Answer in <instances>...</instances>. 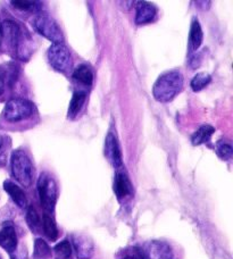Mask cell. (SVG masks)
Listing matches in <instances>:
<instances>
[{
  "label": "cell",
  "mask_w": 233,
  "mask_h": 259,
  "mask_svg": "<svg viewBox=\"0 0 233 259\" xmlns=\"http://www.w3.org/2000/svg\"><path fill=\"white\" fill-rule=\"evenodd\" d=\"M183 88V76L178 71L166 72L157 78L152 87V95L157 101L169 103L178 96Z\"/></svg>",
  "instance_id": "cell-1"
},
{
  "label": "cell",
  "mask_w": 233,
  "mask_h": 259,
  "mask_svg": "<svg viewBox=\"0 0 233 259\" xmlns=\"http://www.w3.org/2000/svg\"><path fill=\"white\" fill-rule=\"evenodd\" d=\"M12 174L23 187L29 188L33 180V165L30 157L21 149L14 150L11 157Z\"/></svg>",
  "instance_id": "cell-2"
},
{
  "label": "cell",
  "mask_w": 233,
  "mask_h": 259,
  "mask_svg": "<svg viewBox=\"0 0 233 259\" xmlns=\"http://www.w3.org/2000/svg\"><path fill=\"white\" fill-rule=\"evenodd\" d=\"M38 193L45 210L53 211L58 198V187L48 173H43L38 180Z\"/></svg>",
  "instance_id": "cell-3"
},
{
  "label": "cell",
  "mask_w": 233,
  "mask_h": 259,
  "mask_svg": "<svg viewBox=\"0 0 233 259\" xmlns=\"http://www.w3.org/2000/svg\"><path fill=\"white\" fill-rule=\"evenodd\" d=\"M34 110L32 101L23 98H13L5 106L4 116L8 122H18L30 117Z\"/></svg>",
  "instance_id": "cell-4"
},
{
  "label": "cell",
  "mask_w": 233,
  "mask_h": 259,
  "mask_svg": "<svg viewBox=\"0 0 233 259\" xmlns=\"http://www.w3.org/2000/svg\"><path fill=\"white\" fill-rule=\"evenodd\" d=\"M33 26L41 35H44L46 39L51 41L53 45L63 44L64 36L62 30L59 29L55 20H53L48 15H40L36 17L33 22Z\"/></svg>",
  "instance_id": "cell-5"
},
{
  "label": "cell",
  "mask_w": 233,
  "mask_h": 259,
  "mask_svg": "<svg viewBox=\"0 0 233 259\" xmlns=\"http://www.w3.org/2000/svg\"><path fill=\"white\" fill-rule=\"evenodd\" d=\"M48 61L59 72H67L72 65L69 50L63 44H54L48 50Z\"/></svg>",
  "instance_id": "cell-6"
},
{
  "label": "cell",
  "mask_w": 233,
  "mask_h": 259,
  "mask_svg": "<svg viewBox=\"0 0 233 259\" xmlns=\"http://www.w3.org/2000/svg\"><path fill=\"white\" fill-rule=\"evenodd\" d=\"M22 30L17 23L13 21H5L2 25V41L7 46L12 53L16 54L18 42H20Z\"/></svg>",
  "instance_id": "cell-7"
},
{
  "label": "cell",
  "mask_w": 233,
  "mask_h": 259,
  "mask_svg": "<svg viewBox=\"0 0 233 259\" xmlns=\"http://www.w3.org/2000/svg\"><path fill=\"white\" fill-rule=\"evenodd\" d=\"M141 259H173V251L169 244L162 241L149 242L140 253Z\"/></svg>",
  "instance_id": "cell-8"
},
{
  "label": "cell",
  "mask_w": 233,
  "mask_h": 259,
  "mask_svg": "<svg viewBox=\"0 0 233 259\" xmlns=\"http://www.w3.org/2000/svg\"><path fill=\"white\" fill-rule=\"evenodd\" d=\"M105 155L108 160L113 164L115 167H120L122 166V152H121V148L119 145V141L114 134L109 133L106 138L105 141Z\"/></svg>",
  "instance_id": "cell-9"
},
{
  "label": "cell",
  "mask_w": 233,
  "mask_h": 259,
  "mask_svg": "<svg viewBox=\"0 0 233 259\" xmlns=\"http://www.w3.org/2000/svg\"><path fill=\"white\" fill-rule=\"evenodd\" d=\"M0 247L8 252H14L17 247V235L12 223H5L0 229Z\"/></svg>",
  "instance_id": "cell-10"
},
{
  "label": "cell",
  "mask_w": 233,
  "mask_h": 259,
  "mask_svg": "<svg viewBox=\"0 0 233 259\" xmlns=\"http://www.w3.org/2000/svg\"><path fill=\"white\" fill-rule=\"evenodd\" d=\"M73 246L74 249H75L79 259H90V257L92 256L93 244L91 240L85 237V235H74Z\"/></svg>",
  "instance_id": "cell-11"
},
{
  "label": "cell",
  "mask_w": 233,
  "mask_h": 259,
  "mask_svg": "<svg viewBox=\"0 0 233 259\" xmlns=\"http://www.w3.org/2000/svg\"><path fill=\"white\" fill-rule=\"evenodd\" d=\"M157 14V9L153 5L149 3H140L137 7V14H136V23L139 25L147 24L150 23L153 18H155Z\"/></svg>",
  "instance_id": "cell-12"
},
{
  "label": "cell",
  "mask_w": 233,
  "mask_h": 259,
  "mask_svg": "<svg viewBox=\"0 0 233 259\" xmlns=\"http://www.w3.org/2000/svg\"><path fill=\"white\" fill-rule=\"evenodd\" d=\"M114 192L119 199L127 198L132 193V184L127 174L118 173L114 180Z\"/></svg>",
  "instance_id": "cell-13"
},
{
  "label": "cell",
  "mask_w": 233,
  "mask_h": 259,
  "mask_svg": "<svg viewBox=\"0 0 233 259\" xmlns=\"http://www.w3.org/2000/svg\"><path fill=\"white\" fill-rule=\"evenodd\" d=\"M18 68L17 65L13 62H8L0 65V80H2L5 85L13 87L14 83L16 82L18 76Z\"/></svg>",
  "instance_id": "cell-14"
},
{
  "label": "cell",
  "mask_w": 233,
  "mask_h": 259,
  "mask_svg": "<svg viewBox=\"0 0 233 259\" xmlns=\"http://www.w3.org/2000/svg\"><path fill=\"white\" fill-rule=\"evenodd\" d=\"M4 189H5V191H6L9 196H11L13 201L15 202L18 207H21V208L26 207L27 200H26L25 193L20 187L17 186V184H15L12 181H5Z\"/></svg>",
  "instance_id": "cell-15"
},
{
  "label": "cell",
  "mask_w": 233,
  "mask_h": 259,
  "mask_svg": "<svg viewBox=\"0 0 233 259\" xmlns=\"http://www.w3.org/2000/svg\"><path fill=\"white\" fill-rule=\"evenodd\" d=\"M204 34L202 26L198 21H193L191 23L190 33H189V48L190 50H197L203 44Z\"/></svg>",
  "instance_id": "cell-16"
},
{
  "label": "cell",
  "mask_w": 233,
  "mask_h": 259,
  "mask_svg": "<svg viewBox=\"0 0 233 259\" xmlns=\"http://www.w3.org/2000/svg\"><path fill=\"white\" fill-rule=\"evenodd\" d=\"M214 132H215V128H214L212 125L205 124V125L200 126L198 128V131H196L193 133L192 138H191V142H192L193 146L203 145V143L211 140Z\"/></svg>",
  "instance_id": "cell-17"
},
{
  "label": "cell",
  "mask_w": 233,
  "mask_h": 259,
  "mask_svg": "<svg viewBox=\"0 0 233 259\" xmlns=\"http://www.w3.org/2000/svg\"><path fill=\"white\" fill-rule=\"evenodd\" d=\"M86 98H87V94L85 91L74 92L71 99V103H69V107H68V117H74L79 112H80L83 104H85Z\"/></svg>",
  "instance_id": "cell-18"
},
{
  "label": "cell",
  "mask_w": 233,
  "mask_h": 259,
  "mask_svg": "<svg viewBox=\"0 0 233 259\" xmlns=\"http://www.w3.org/2000/svg\"><path fill=\"white\" fill-rule=\"evenodd\" d=\"M73 77L85 85H91L93 81L92 71L87 65H80V66L76 67L73 73Z\"/></svg>",
  "instance_id": "cell-19"
},
{
  "label": "cell",
  "mask_w": 233,
  "mask_h": 259,
  "mask_svg": "<svg viewBox=\"0 0 233 259\" xmlns=\"http://www.w3.org/2000/svg\"><path fill=\"white\" fill-rule=\"evenodd\" d=\"M41 224H43L45 234L51 240V241H55V240L58 238V229L57 225L55 223V221L53 220V217L49 216L48 214H45L43 223Z\"/></svg>",
  "instance_id": "cell-20"
},
{
  "label": "cell",
  "mask_w": 233,
  "mask_h": 259,
  "mask_svg": "<svg viewBox=\"0 0 233 259\" xmlns=\"http://www.w3.org/2000/svg\"><path fill=\"white\" fill-rule=\"evenodd\" d=\"M212 81V77L207 73H198L197 75H195L192 80H191V89L195 92H198L203 90L205 87H207Z\"/></svg>",
  "instance_id": "cell-21"
},
{
  "label": "cell",
  "mask_w": 233,
  "mask_h": 259,
  "mask_svg": "<svg viewBox=\"0 0 233 259\" xmlns=\"http://www.w3.org/2000/svg\"><path fill=\"white\" fill-rule=\"evenodd\" d=\"M26 222H27V225L30 226V229L32 231H34V232H36V231L40 229V226H41L40 216L33 206H30L29 208H27Z\"/></svg>",
  "instance_id": "cell-22"
},
{
  "label": "cell",
  "mask_w": 233,
  "mask_h": 259,
  "mask_svg": "<svg viewBox=\"0 0 233 259\" xmlns=\"http://www.w3.org/2000/svg\"><path fill=\"white\" fill-rule=\"evenodd\" d=\"M55 252L57 253L58 257L63 259H69L72 256V246L68 240H64V241L59 242L57 246L55 247Z\"/></svg>",
  "instance_id": "cell-23"
},
{
  "label": "cell",
  "mask_w": 233,
  "mask_h": 259,
  "mask_svg": "<svg viewBox=\"0 0 233 259\" xmlns=\"http://www.w3.org/2000/svg\"><path fill=\"white\" fill-rule=\"evenodd\" d=\"M217 155L220 158L224 159V160H229L232 157V147L229 145V143L225 142H218L217 145Z\"/></svg>",
  "instance_id": "cell-24"
},
{
  "label": "cell",
  "mask_w": 233,
  "mask_h": 259,
  "mask_svg": "<svg viewBox=\"0 0 233 259\" xmlns=\"http://www.w3.org/2000/svg\"><path fill=\"white\" fill-rule=\"evenodd\" d=\"M12 5L15 8L21 9V11H33L39 3L31 2V0H15V2H12Z\"/></svg>",
  "instance_id": "cell-25"
},
{
  "label": "cell",
  "mask_w": 233,
  "mask_h": 259,
  "mask_svg": "<svg viewBox=\"0 0 233 259\" xmlns=\"http://www.w3.org/2000/svg\"><path fill=\"white\" fill-rule=\"evenodd\" d=\"M35 256L43 258L50 256V248L44 240L38 239L35 241Z\"/></svg>",
  "instance_id": "cell-26"
},
{
  "label": "cell",
  "mask_w": 233,
  "mask_h": 259,
  "mask_svg": "<svg viewBox=\"0 0 233 259\" xmlns=\"http://www.w3.org/2000/svg\"><path fill=\"white\" fill-rule=\"evenodd\" d=\"M4 138L0 137V161H2L4 158H5V152L4 151Z\"/></svg>",
  "instance_id": "cell-27"
},
{
  "label": "cell",
  "mask_w": 233,
  "mask_h": 259,
  "mask_svg": "<svg viewBox=\"0 0 233 259\" xmlns=\"http://www.w3.org/2000/svg\"><path fill=\"white\" fill-rule=\"evenodd\" d=\"M4 91H5V83L0 80V96L4 94Z\"/></svg>",
  "instance_id": "cell-28"
},
{
  "label": "cell",
  "mask_w": 233,
  "mask_h": 259,
  "mask_svg": "<svg viewBox=\"0 0 233 259\" xmlns=\"http://www.w3.org/2000/svg\"><path fill=\"white\" fill-rule=\"evenodd\" d=\"M123 259H138V258L134 257V256H127V257H124Z\"/></svg>",
  "instance_id": "cell-29"
},
{
  "label": "cell",
  "mask_w": 233,
  "mask_h": 259,
  "mask_svg": "<svg viewBox=\"0 0 233 259\" xmlns=\"http://www.w3.org/2000/svg\"><path fill=\"white\" fill-rule=\"evenodd\" d=\"M0 45H2V24H0Z\"/></svg>",
  "instance_id": "cell-30"
},
{
  "label": "cell",
  "mask_w": 233,
  "mask_h": 259,
  "mask_svg": "<svg viewBox=\"0 0 233 259\" xmlns=\"http://www.w3.org/2000/svg\"><path fill=\"white\" fill-rule=\"evenodd\" d=\"M0 259H3V258H2V256H0Z\"/></svg>",
  "instance_id": "cell-31"
}]
</instances>
